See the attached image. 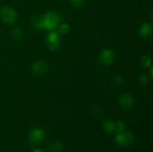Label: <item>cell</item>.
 <instances>
[{"label":"cell","instance_id":"obj_17","mask_svg":"<svg viewBox=\"0 0 153 152\" xmlns=\"http://www.w3.org/2000/svg\"><path fill=\"white\" fill-rule=\"evenodd\" d=\"M125 127H126V125L124 122L122 121H117V123H116V129L118 131V132H122L125 130Z\"/></svg>","mask_w":153,"mask_h":152},{"label":"cell","instance_id":"obj_10","mask_svg":"<svg viewBox=\"0 0 153 152\" xmlns=\"http://www.w3.org/2000/svg\"><path fill=\"white\" fill-rule=\"evenodd\" d=\"M139 32H140L141 36H143V37H144V38L149 37V36L152 34V25H151L150 23H148V22H144V23L141 26V28H140V30H139Z\"/></svg>","mask_w":153,"mask_h":152},{"label":"cell","instance_id":"obj_3","mask_svg":"<svg viewBox=\"0 0 153 152\" xmlns=\"http://www.w3.org/2000/svg\"><path fill=\"white\" fill-rule=\"evenodd\" d=\"M0 19L6 24H13L17 20V13L11 6H4L0 9Z\"/></svg>","mask_w":153,"mask_h":152},{"label":"cell","instance_id":"obj_8","mask_svg":"<svg viewBox=\"0 0 153 152\" xmlns=\"http://www.w3.org/2000/svg\"><path fill=\"white\" fill-rule=\"evenodd\" d=\"M48 64L43 62V61H37V62H35L32 65V67H31L33 74L38 75V76L45 74L48 72Z\"/></svg>","mask_w":153,"mask_h":152},{"label":"cell","instance_id":"obj_16","mask_svg":"<svg viewBox=\"0 0 153 152\" xmlns=\"http://www.w3.org/2000/svg\"><path fill=\"white\" fill-rule=\"evenodd\" d=\"M70 30V27L67 23H62L60 26H59V32L62 33V34H65L69 31Z\"/></svg>","mask_w":153,"mask_h":152},{"label":"cell","instance_id":"obj_7","mask_svg":"<svg viewBox=\"0 0 153 152\" xmlns=\"http://www.w3.org/2000/svg\"><path fill=\"white\" fill-rule=\"evenodd\" d=\"M47 43L51 50H56L61 45L59 34L56 31H52L51 33H49L47 38Z\"/></svg>","mask_w":153,"mask_h":152},{"label":"cell","instance_id":"obj_13","mask_svg":"<svg viewBox=\"0 0 153 152\" xmlns=\"http://www.w3.org/2000/svg\"><path fill=\"white\" fill-rule=\"evenodd\" d=\"M11 34H12V37H13L14 39H22V35H23V32H22V30L21 28L16 27V28L13 29Z\"/></svg>","mask_w":153,"mask_h":152},{"label":"cell","instance_id":"obj_1","mask_svg":"<svg viewBox=\"0 0 153 152\" xmlns=\"http://www.w3.org/2000/svg\"><path fill=\"white\" fill-rule=\"evenodd\" d=\"M42 21H43V27L46 28L48 30H54L59 23V16L57 13L54 12H48L44 16H42Z\"/></svg>","mask_w":153,"mask_h":152},{"label":"cell","instance_id":"obj_9","mask_svg":"<svg viewBox=\"0 0 153 152\" xmlns=\"http://www.w3.org/2000/svg\"><path fill=\"white\" fill-rule=\"evenodd\" d=\"M63 151V144L59 141H52L47 147L48 152H61Z\"/></svg>","mask_w":153,"mask_h":152},{"label":"cell","instance_id":"obj_14","mask_svg":"<svg viewBox=\"0 0 153 152\" xmlns=\"http://www.w3.org/2000/svg\"><path fill=\"white\" fill-rule=\"evenodd\" d=\"M141 63H142V65H143L144 67H151V65H152V59H151L150 56H144L142 57Z\"/></svg>","mask_w":153,"mask_h":152},{"label":"cell","instance_id":"obj_2","mask_svg":"<svg viewBox=\"0 0 153 152\" xmlns=\"http://www.w3.org/2000/svg\"><path fill=\"white\" fill-rule=\"evenodd\" d=\"M115 140H116V142L119 146L126 148V147L131 146L134 143V136L130 132H126V131L124 130L122 132H118V133L116 134Z\"/></svg>","mask_w":153,"mask_h":152},{"label":"cell","instance_id":"obj_15","mask_svg":"<svg viewBox=\"0 0 153 152\" xmlns=\"http://www.w3.org/2000/svg\"><path fill=\"white\" fill-rule=\"evenodd\" d=\"M69 2L74 8H81L84 4V0H69Z\"/></svg>","mask_w":153,"mask_h":152},{"label":"cell","instance_id":"obj_19","mask_svg":"<svg viewBox=\"0 0 153 152\" xmlns=\"http://www.w3.org/2000/svg\"><path fill=\"white\" fill-rule=\"evenodd\" d=\"M32 152H43L41 150H39V149H36V150H34Z\"/></svg>","mask_w":153,"mask_h":152},{"label":"cell","instance_id":"obj_11","mask_svg":"<svg viewBox=\"0 0 153 152\" xmlns=\"http://www.w3.org/2000/svg\"><path fill=\"white\" fill-rule=\"evenodd\" d=\"M103 129L107 133H111L116 130V124L110 119L106 120L103 123Z\"/></svg>","mask_w":153,"mask_h":152},{"label":"cell","instance_id":"obj_12","mask_svg":"<svg viewBox=\"0 0 153 152\" xmlns=\"http://www.w3.org/2000/svg\"><path fill=\"white\" fill-rule=\"evenodd\" d=\"M31 24H32V26H33L35 29H38V30L44 29V27H43L42 17H39V16H35V17H33L32 20H31Z\"/></svg>","mask_w":153,"mask_h":152},{"label":"cell","instance_id":"obj_5","mask_svg":"<svg viewBox=\"0 0 153 152\" xmlns=\"http://www.w3.org/2000/svg\"><path fill=\"white\" fill-rule=\"evenodd\" d=\"M115 59H116L115 52L112 49H110V48H106V49L102 50L100 53L99 57H98L99 62L101 65H112L115 62Z\"/></svg>","mask_w":153,"mask_h":152},{"label":"cell","instance_id":"obj_18","mask_svg":"<svg viewBox=\"0 0 153 152\" xmlns=\"http://www.w3.org/2000/svg\"><path fill=\"white\" fill-rule=\"evenodd\" d=\"M139 81L142 85H146L148 83V77L145 74H141L139 77Z\"/></svg>","mask_w":153,"mask_h":152},{"label":"cell","instance_id":"obj_6","mask_svg":"<svg viewBox=\"0 0 153 152\" xmlns=\"http://www.w3.org/2000/svg\"><path fill=\"white\" fill-rule=\"evenodd\" d=\"M118 104L124 110H130L134 106V99L129 93H122L118 98Z\"/></svg>","mask_w":153,"mask_h":152},{"label":"cell","instance_id":"obj_4","mask_svg":"<svg viewBox=\"0 0 153 152\" xmlns=\"http://www.w3.org/2000/svg\"><path fill=\"white\" fill-rule=\"evenodd\" d=\"M45 138V133L40 128H34L31 130V132L29 134L28 141L30 145L35 147L39 145Z\"/></svg>","mask_w":153,"mask_h":152}]
</instances>
